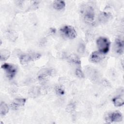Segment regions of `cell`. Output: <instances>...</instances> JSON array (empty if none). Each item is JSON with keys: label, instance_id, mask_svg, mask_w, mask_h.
<instances>
[{"label": "cell", "instance_id": "obj_1", "mask_svg": "<svg viewBox=\"0 0 124 124\" xmlns=\"http://www.w3.org/2000/svg\"><path fill=\"white\" fill-rule=\"evenodd\" d=\"M96 45L99 51L105 54L107 53L109 50L110 42L108 38L102 36L97 39Z\"/></svg>", "mask_w": 124, "mask_h": 124}, {"label": "cell", "instance_id": "obj_2", "mask_svg": "<svg viewBox=\"0 0 124 124\" xmlns=\"http://www.w3.org/2000/svg\"><path fill=\"white\" fill-rule=\"evenodd\" d=\"M81 14L84 20L88 22H91L94 20V9L90 5H83L81 9Z\"/></svg>", "mask_w": 124, "mask_h": 124}, {"label": "cell", "instance_id": "obj_3", "mask_svg": "<svg viewBox=\"0 0 124 124\" xmlns=\"http://www.w3.org/2000/svg\"><path fill=\"white\" fill-rule=\"evenodd\" d=\"M61 34L66 38L72 39L77 36V32L75 28L71 26L66 25L60 29Z\"/></svg>", "mask_w": 124, "mask_h": 124}, {"label": "cell", "instance_id": "obj_4", "mask_svg": "<svg viewBox=\"0 0 124 124\" xmlns=\"http://www.w3.org/2000/svg\"><path fill=\"white\" fill-rule=\"evenodd\" d=\"M1 68L5 71L6 76L9 79H12L16 73V67L13 64L5 63L1 65Z\"/></svg>", "mask_w": 124, "mask_h": 124}, {"label": "cell", "instance_id": "obj_5", "mask_svg": "<svg viewBox=\"0 0 124 124\" xmlns=\"http://www.w3.org/2000/svg\"><path fill=\"white\" fill-rule=\"evenodd\" d=\"M41 55L38 53H32L31 54H24L20 57V62L21 64H25L30 61H32L39 59Z\"/></svg>", "mask_w": 124, "mask_h": 124}, {"label": "cell", "instance_id": "obj_6", "mask_svg": "<svg viewBox=\"0 0 124 124\" xmlns=\"http://www.w3.org/2000/svg\"><path fill=\"white\" fill-rule=\"evenodd\" d=\"M107 123H110L112 122H121L123 120V116L122 114L118 112L115 111L109 113L105 118Z\"/></svg>", "mask_w": 124, "mask_h": 124}, {"label": "cell", "instance_id": "obj_7", "mask_svg": "<svg viewBox=\"0 0 124 124\" xmlns=\"http://www.w3.org/2000/svg\"><path fill=\"white\" fill-rule=\"evenodd\" d=\"M104 58H105V54L99 51H95L92 52L90 57V61L94 63L101 62Z\"/></svg>", "mask_w": 124, "mask_h": 124}, {"label": "cell", "instance_id": "obj_8", "mask_svg": "<svg viewBox=\"0 0 124 124\" xmlns=\"http://www.w3.org/2000/svg\"><path fill=\"white\" fill-rule=\"evenodd\" d=\"M124 44L123 41L120 38L116 39L114 42V49L116 52L119 54H122L124 52Z\"/></svg>", "mask_w": 124, "mask_h": 124}, {"label": "cell", "instance_id": "obj_9", "mask_svg": "<svg viewBox=\"0 0 124 124\" xmlns=\"http://www.w3.org/2000/svg\"><path fill=\"white\" fill-rule=\"evenodd\" d=\"M111 15L109 13L101 12L98 16V20L101 23H106L111 18Z\"/></svg>", "mask_w": 124, "mask_h": 124}, {"label": "cell", "instance_id": "obj_10", "mask_svg": "<svg viewBox=\"0 0 124 124\" xmlns=\"http://www.w3.org/2000/svg\"><path fill=\"white\" fill-rule=\"evenodd\" d=\"M25 98H16L14 99L12 103V106L14 108H17L19 107L24 106L26 102Z\"/></svg>", "mask_w": 124, "mask_h": 124}, {"label": "cell", "instance_id": "obj_11", "mask_svg": "<svg viewBox=\"0 0 124 124\" xmlns=\"http://www.w3.org/2000/svg\"><path fill=\"white\" fill-rule=\"evenodd\" d=\"M54 8L58 10H61L63 9L65 6V3L62 0L55 1L53 4Z\"/></svg>", "mask_w": 124, "mask_h": 124}, {"label": "cell", "instance_id": "obj_12", "mask_svg": "<svg viewBox=\"0 0 124 124\" xmlns=\"http://www.w3.org/2000/svg\"><path fill=\"white\" fill-rule=\"evenodd\" d=\"M9 111L8 105L4 102H1L0 105V113L1 116L5 115Z\"/></svg>", "mask_w": 124, "mask_h": 124}, {"label": "cell", "instance_id": "obj_13", "mask_svg": "<svg viewBox=\"0 0 124 124\" xmlns=\"http://www.w3.org/2000/svg\"><path fill=\"white\" fill-rule=\"evenodd\" d=\"M10 55V53L8 50H6L5 49H1L0 50V53L1 61H4L6 60L9 57Z\"/></svg>", "mask_w": 124, "mask_h": 124}, {"label": "cell", "instance_id": "obj_14", "mask_svg": "<svg viewBox=\"0 0 124 124\" xmlns=\"http://www.w3.org/2000/svg\"><path fill=\"white\" fill-rule=\"evenodd\" d=\"M114 105L116 107H120L124 105V102L123 99L120 96H117L112 99Z\"/></svg>", "mask_w": 124, "mask_h": 124}, {"label": "cell", "instance_id": "obj_15", "mask_svg": "<svg viewBox=\"0 0 124 124\" xmlns=\"http://www.w3.org/2000/svg\"><path fill=\"white\" fill-rule=\"evenodd\" d=\"M39 90L36 87H34L31 90V91L29 93L31 96V97H36L39 95Z\"/></svg>", "mask_w": 124, "mask_h": 124}, {"label": "cell", "instance_id": "obj_16", "mask_svg": "<svg viewBox=\"0 0 124 124\" xmlns=\"http://www.w3.org/2000/svg\"><path fill=\"white\" fill-rule=\"evenodd\" d=\"M70 61L76 64H80V61L76 55H71L70 56Z\"/></svg>", "mask_w": 124, "mask_h": 124}, {"label": "cell", "instance_id": "obj_17", "mask_svg": "<svg viewBox=\"0 0 124 124\" xmlns=\"http://www.w3.org/2000/svg\"><path fill=\"white\" fill-rule=\"evenodd\" d=\"M51 71H52V70H49V69L44 70L43 71V72L40 73L39 77H41V78H43L44 77H45L47 76L50 75L51 74Z\"/></svg>", "mask_w": 124, "mask_h": 124}, {"label": "cell", "instance_id": "obj_18", "mask_svg": "<svg viewBox=\"0 0 124 124\" xmlns=\"http://www.w3.org/2000/svg\"><path fill=\"white\" fill-rule=\"evenodd\" d=\"M76 75L79 78H84V75L82 71V70L79 68H78L75 71Z\"/></svg>", "mask_w": 124, "mask_h": 124}, {"label": "cell", "instance_id": "obj_19", "mask_svg": "<svg viewBox=\"0 0 124 124\" xmlns=\"http://www.w3.org/2000/svg\"><path fill=\"white\" fill-rule=\"evenodd\" d=\"M85 50V46L83 44H80L78 48V51L80 53H83Z\"/></svg>", "mask_w": 124, "mask_h": 124}, {"label": "cell", "instance_id": "obj_20", "mask_svg": "<svg viewBox=\"0 0 124 124\" xmlns=\"http://www.w3.org/2000/svg\"><path fill=\"white\" fill-rule=\"evenodd\" d=\"M57 93L59 94H62L64 93V92L63 91V90H62L61 88H59L58 89H57Z\"/></svg>", "mask_w": 124, "mask_h": 124}]
</instances>
